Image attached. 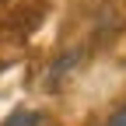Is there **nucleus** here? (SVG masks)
Returning a JSON list of instances; mask_svg holds the SVG:
<instances>
[{
  "label": "nucleus",
  "instance_id": "2",
  "mask_svg": "<svg viewBox=\"0 0 126 126\" xmlns=\"http://www.w3.org/2000/svg\"><path fill=\"white\" fill-rule=\"evenodd\" d=\"M109 126H126V105L112 112V119H109Z\"/></svg>",
  "mask_w": 126,
  "mask_h": 126
},
{
  "label": "nucleus",
  "instance_id": "1",
  "mask_svg": "<svg viewBox=\"0 0 126 126\" xmlns=\"http://www.w3.org/2000/svg\"><path fill=\"white\" fill-rule=\"evenodd\" d=\"M42 123V116L39 112H32V109H21V112H14L11 119H4L0 126H39Z\"/></svg>",
  "mask_w": 126,
  "mask_h": 126
}]
</instances>
